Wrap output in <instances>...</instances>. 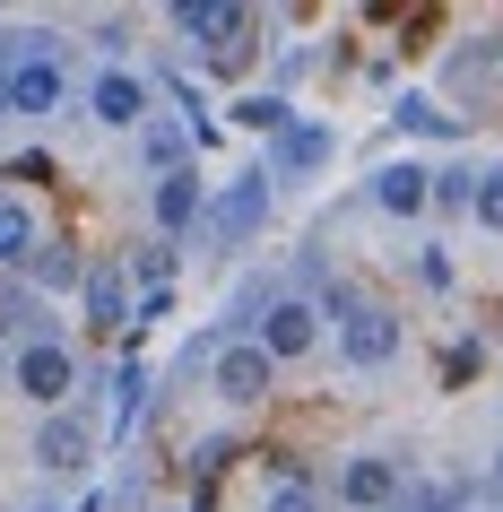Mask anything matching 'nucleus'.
Masks as SVG:
<instances>
[{"label":"nucleus","instance_id":"f257e3e1","mask_svg":"<svg viewBox=\"0 0 503 512\" xmlns=\"http://www.w3.org/2000/svg\"><path fill=\"white\" fill-rule=\"evenodd\" d=\"M339 356L356 365V374H382V365L399 356V322L382 313V304H365V296H356V304L339 313Z\"/></svg>","mask_w":503,"mask_h":512},{"label":"nucleus","instance_id":"f03ea898","mask_svg":"<svg viewBox=\"0 0 503 512\" xmlns=\"http://www.w3.org/2000/svg\"><path fill=\"white\" fill-rule=\"evenodd\" d=\"M174 27H183L191 44H217V61L235 70V61H243V27H252V9H243V0H183V9H174Z\"/></svg>","mask_w":503,"mask_h":512},{"label":"nucleus","instance_id":"7ed1b4c3","mask_svg":"<svg viewBox=\"0 0 503 512\" xmlns=\"http://www.w3.org/2000/svg\"><path fill=\"white\" fill-rule=\"evenodd\" d=\"M70 382H79V365H70V348H53V339H35V348H18V391L27 400H70Z\"/></svg>","mask_w":503,"mask_h":512},{"label":"nucleus","instance_id":"20e7f679","mask_svg":"<svg viewBox=\"0 0 503 512\" xmlns=\"http://www.w3.org/2000/svg\"><path fill=\"white\" fill-rule=\"evenodd\" d=\"M269 374H278V356H269L261 339H252V348H226V356H217V391H226L235 408H252V400H261V391H269Z\"/></svg>","mask_w":503,"mask_h":512},{"label":"nucleus","instance_id":"39448f33","mask_svg":"<svg viewBox=\"0 0 503 512\" xmlns=\"http://www.w3.org/2000/svg\"><path fill=\"white\" fill-rule=\"evenodd\" d=\"M261 209H269V183H261V174H235V183H226V200L209 209V226L235 243V235H252V226H261Z\"/></svg>","mask_w":503,"mask_h":512},{"label":"nucleus","instance_id":"423d86ee","mask_svg":"<svg viewBox=\"0 0 503 512\" xmlns=\"http://www.w3.org/2000/svg\"><path fill=\"white\" fill-rule=\"evenodd\" d=\"M0 96H9L18 113H53V105H61V70H53V61H27V70H9Z\"/></svg>","mask_w":503,"mask_h":512},{"label":"nucleus","instance_id":"0eeeda50","mask_svg":"<svg viewBox=\"0 0 503 512\" xmlns=\"http://www.w3.org/2000/svg\"><path fill=\"white\" fill-rule=\"evenodd\" d=\"M261 348L269 356H304L313 348V313H304V304H269L261 313Z\"/></svg>","mask_w":503,"mask_h":512},{"label":"nucleus","instance_id":"6e6552de","mask_svg":"<svg viewBox=\"0 0 503 512\" xmlns=\"http://www.w3.org/2000/svg\"><path fill=\"white\" fill-rule=\"evenodd\" d=\"M347 504H356V512H382V504H391V495H399V478H391V460H347Z\"/></svg>","mask_w":503,"mask_h":512},{"label":"nucleus","instance_id":"1a4fd4ad","mask_svg":"<svg viewBox=\"0 0 503 512\" xmlns=\"http://www.w3.org/2000/svg\"><path fill=\"white\" fill-rule=\"evenodd\" d=\"M373 200H382V209H399V217H417L425 200H434V183H425V165H382Z\"/></svg>","mask_w":503,"mask_h":512},{"label":"nucleus","instance_id":"9d476101","mask_svg":"<svg viewBox=\"0 0 503 512\" xmlns=\"http://www.w3.org/2000/svg\"><path fill=\"white\" fill-rule=\"evenodd\" d=\"M35 460H44V469H79V460H87V434L70 426V417H44V426H35Z\"/></svg>","mask_w":503,"mask_h":512},{"label":"nucleus","instance_id":"9b49d317","mask_svg":"<svg viewBox=\"0 0 503 512\" xmlns=\"http://www.w3.org/2000/svg\"><path fill=\"white\" fill-rule=\"evenodd\" d=\"M96 113H105V122H139V113H148V87H139L131 70H105V79H96Z\"/></svg>","mask_w":503,"mask_h":512},{"label":"nucleus","instance_id":"f8f14e48","mask_svg":"<svg viewBox=\"0 0 503 512\" xmlns=\"http://www.w3.org/2000/svg\"><path fill=\"white\" fill-rule=\"evenodd\" d=\"M191 217H200V174L183 165V174H165V183H157V226L174 235V226H191Z\"/></svg>","mask_w":503,"mask_h":512},{"label":"nucleus","instance_id":"ddd939ff","mask_svg":"<svg viewBox=\"0 0 503 512\" xmlns=\"http://www.w3.org/2000/svg\"><path fill=\"white\" fill-rule=\"evenodd\" d=\"M87 322H96V330H122V322H131V296H122V270H96V278H87Z\"/></svg>","mask_w":503,"mask_h":512},{"label":"nucleus","instance_id":"4468645a","mask_svg":"<svg viewBox=\"0 0 503 512\" xmlns=\"http://www.w3.org/2000/svg\"><path fill=\"white\" fill-rule=\"evenodd\" d=\"M0 261H9V270L35 261V209L27 200H0Z\"/></svg>","mask_w":503,"mask_h":512},{"label":"nucleus","instance_id":"2eb2a0df","mask_svg":"<svg viewBox=\"0 0 503 512\" xmlns=\"http://www.w3.org/2000/svg\"><path fill=\"white\" fill-rule=\"evenodd\" d=\"M399 131H425V139H451V131H460V122H451V113H434V105H417V96H408V105H399Z\"/></svg>","mask_w":503,"mask_h":512},{"label":"nucleus","instance_id":"dca6fc26","mask_svg":"<svg viewBox=\"0 0 503 512\" xmlns=\"http://www.w3.org/2000/svg\"><path fill=\"white\" fill-rule=\"evenodd\" d=\"M477 226L503 235V165H486V183H477Z\"/></svg>","mask_w":503,"mask_h":512},{"label":"nucleus","instance_id":"f3484780","mask_svg":"<svg viewBox=\"0 0 503 512\" xmlns=\"http://www.w3.org/2000/svg\"><path fill=\"white\" fill-rule=\"evenodd\" d=\"M35 278H44V287H70V278H79V252H70V243L35 252Z\"/></svg>","mask_w":503,"mask_h":512},{"label":"nucleus","instance_id":"a211bd4d","mask_svg":"<svg viewBox=\"0 0 503 512\" xmlns=\"http://www.w3.org/2000/svg\"><path fill=\"white\" fill-rule=\"evenodd\" d=\"M139 391H148V382H139V365H122V382H113V434L139 417Z\"/></svg>","mask_w":503,"mask_h":512},{"label":"nucleus","instance_id":"6ab92c4d","mask_svg":"<svg viewBox=\"0 0 503 512\" xmlns=\"http://www.w3.org/2000/svg\"><path fill=\"white\" fill-rule=\"evenodd\" d=\"M269 512H321V504H313V486H295V478H278V486H269Z\"/></svg>","mask_w":503,"mask_h":512},{"label":"nucleus","instance_id":"aec40b11","mask_svg":"<svg viewBox=\"0 0 503 512\" xmlns=\"http://www.w3.org/2000/svg\"><path fill=\"white\" fill-rule=\"evenodd\" d=\"M157 313H174V278H148V296H139V322H157Z\"/></svg>","mask_w":503,"mask_h":512},{"label":"nucleus","instance_id":"412c9836","mask_svg":"<svg viewBox=\"0 0 503 512\" xmlns=\"http://www.w3.org/2000/svg\"><path fill=\"white\" fill-rule=\"evenodd\" d=\"M243 122H252V131H278V122H287V105H278V96H252V105H243Z\"/></svg>","mask_w":503,"mask_h":512},{"label":"nucleus","instance_id":"4be33fe9","mask_svg":"<svg viewBox=\"0 0 503 512\" xmlns=\"http://www.w3.org/2000/svg\"><path fill=\"white\" fill-rule=\"evenodd\" d=\"M495 486H503V460H495Z\"/></svg>","mask_w":503,"mask_h":512},{"label":"nucleus","instance_id":"5701e85b","mask_svg":"<svg viewBox=\"0 0 503 512\" xmlns=\"http://www.w3.org/2000/svg\"><path fill=\"white\" fill-rule=\"evenodd\" d=\"M0 105H9V96H0Z\"/></svg>","mask_w":503,"mask_h":512}]
</instances>
